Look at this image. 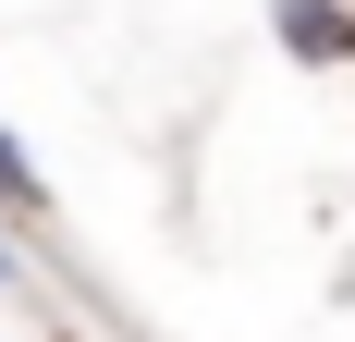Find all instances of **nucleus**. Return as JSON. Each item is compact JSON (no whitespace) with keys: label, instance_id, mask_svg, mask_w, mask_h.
Returning <instances> with one entry per match:
<instances>
[{"label":"nucleus","instance_id":"3","mask_svg":"<svg viewBox=\"0 0 355 342\" xmlns=\"http://www.w3.org/2000/svg\"><path fill=\"white\" fill-rule=\"evenodd\" d=\"M0 281H12V257H0Z\"/></svg>","mask_w":355,"mask_h":342},{"label":"nucleus","instance_id":"2","mask_svg":"<svg viewBox=\"0 0 355 342\" xmlns=\"http://www.w3.org/2000/svg\"><path fill=\"white\" fill-rule=\"evenodd\" d=\"M0 208H37V159H25L12 135H0Z\"/></svg>","mask_w":355,"mask_h":342},{"label":"nucleus","instance_id":"1","mask_svg":"<svg viewBox=\"0 0 355 342\" xmlns=\"http://www.w3.org/2000/svg\"><path fill=\"white\" fill-rule=\"evenodd\" d=\"M282 49L294 62H355V12L343 0H282Z\"/></svg>","mask_w":355,"mask_h":342}]
</instances>
